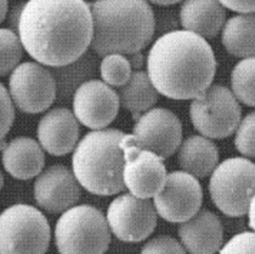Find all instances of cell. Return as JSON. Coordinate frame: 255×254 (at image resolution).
Returning <instances> with one entry per match:
<instances>
[{"mask_svg":"<svg viewBox=\"0 0 255 254\" xmlns=\"http://www.w3.org/2000/svg\"><path fill=\"white\" fill-rule=\"evenodd\" d=\"M18 35L29 56L49 67L81 58L93 39V17L84 0H29Z\"/></svg>","mask_w":255,"mask_h":254,"instance_id":"cell-1","label":"cell"},{"mask_svg":"<svg viewBox=\"0 0 255 254\" xmlns=\"http://www.w3.org/2000/svg\"><path fill=\"white\" fill-rule=\"evenodd\" d=\"M193 127L209 139H225L241 123L242 109L232 90L220 84L211 85L190 104Z\"/></svg>","mask_w":255,"mask_h":254,"instance_id":"cell-8","label":"cell"},{"mask_svg":"<svg viewBox=\"0 0 255 254\" xmlns=\"http://www.w3.org/2000/svg\"><path fill=\"white\" fill-rule=\"evenodd\" d=\"M203 189L196 177L185 171L167 175L162 189L154 197L157 213L170 223H184L200 211Z\"/></svg>","mask_w":255,"mask_h":254,"instance_id":"cell-11","label":"cell"},{"mask_svg":"<svg viewBox=\"0 0 255 254\" xmlns=\"http://www.w3.org/2000/svg\"><path fill=\"white\" fill-rule=\"evenodd\" d=\"M181 168L196 178H205L215 170L219 162L216 144L204 136H190L179 147Z\"/></svg>","mask_w":255,"mask_h":254,"instance_id":"cell-20","label":"cell"},{"mask_svg":"<svg viewBox=\"0 0 255 254\" xmlns=\"http://www.w3.org/2000/svg\"><path fill=\"white\" fill-rule=\"evenodd\" d=\"M125 154L124 182L130 193L142 199L155 197L166 180L163 159L149 150L137 146L132 134L122 140Z\"/></svg>","mask_w":255,"mask_h":254,"instance_id":"cell-10","label":"cell"},{"mask_svg":"<svg viewBox=\"0 0 255 254\" xmlns=\"http://www.w3.org/2000/svg\"><path fill=\"white\" fill-rule=\"evenodd\" d=\"M178 232L190 254H215L223 247L222 223L209 210H200L192 218L182 223Z\"/></svg>","mask_w":255,"mask_h":254,"instance_id":"cell-17","label":"cell"},{"mask_svg":"<svg viewBox=\"0 0 255 254\" xmlns=\"http://www.w3.org/2000/svg\"><path fill=\"white\" fill-rule=\"evenodd\" d=\"M248 216H249V226L255 232V196L253 198L250 204L249 210H248Z\"/></svg>","mask_w":255,"mask_h":254,"instance_id":"cell-33","label":"cell"},{"mask_svg":"<svg viewBox=\"0 0 255 254\" xmlns=\"http://www.w3.org/2000/svg\"><path fill=\"white\" fill-rule=\"evenodd\" d=\"M213 204L229 217L248 213L255 196V163L248 158H230L217 165L209 181Z\"/></svg>","mask_w":255,"mask_h":254,"instance_id":"cell-6","label":"cell"},{"mask_svg":"<svg viewBox=\"0 0 255 254\" xmlns=\"http://www.w3.org/2000/svg\"><path fill=\"white\" fill-rule=\"evenodd\" d=\"M8 14V0H1V21L7 17Z\"/></svg>","mask_w":255,"mask_h":254,"instance_id":"cell-34","label":"cell"},{"mask_svg":"<svg viewBox=\"0 0 255 254\" xmlns=\"http://www.w3.org/2000/svg\"><path fill=\"white\" fill-rule=\"evenodd\" d=\"M120 97L108 84L98 80L85 81L73 97L74 114L86 127L101 130L116 119Z\"/></svg>","mask_w":255,"mask_h":254,"instance_id":"cell-14","label":"cell"},{"mask_svg":"<svg viewBox=\"0 0 255 254\" xmlns=\"http://www.w3.org/2000/svg\"><path fill=\"white\" fill-rule=\"evenodd\" d=\"M234 145L244 157L255 159V111L241 120L235 131Z\"/></svg>","mask_w":255,"mask_h":254,"instance_id":"cell-26","label":"cell"},{"mask_svg":"<svg viewBox=\"0 0 255 254\" xmlns=\"http://www.w3.org/2000/svg\"><path fill=\"white\" fill-rule=\"evenodd\" d=\"M216 68L207 39L186 30L159 37L147 57V74L158 92L177 101L202 95L212 85Z\"/></svg>","mask_w":255,"mask_h":254,"instance_id":"cell-2","label":"cell"},{"mask_svg":"<svg viewBox=\"0 0 255 254\" xmlns=\"http://www.w3.org/2000/svg\"><path fill=\"white\" fill-rule=\"evenodd\" d=\"M183 129L178 117L165 108H152L139 117L132 138L139 148L149 150L163 160L182 144Z\"/></svg>","mask_w":255,"mask_h":254,"instance_id":"cell-13","label":"cell"},{"mask_svg":"<svg viewBox=\"0 0 255 254\" xmlns=\"http://www.w3.org/2000/svg\"><path fill=\"white\" fill-rule=\"evenodd\" d=\"M158 93L147 73L135 71L128 83L120 88L119 97L124 108L137 121L158 102Z\"/></svg>","mask_w":255,"mask_h":254,"instance_id":"cell-22","label":"cell"},{"mask_svg":"<svg viewBox=\"0 0 255 254\" xmlns=\"http://www.w3.org/2000/svg\"><path fill=\"white\" fill-rule=\"evenodd\" d=\"M100 71L106 84L120 88L128 83L133 74L128 57L121 54H111L105 57Z\"/></svg>","mask_w":255,"mask_h":254,"instance_id":"cell-25","label":"cell"},{"mask_svg":"<svg viewBox=\"0 0 255 254\" xmlns=\"http://www.w3.org/2000/svg\"><path fill=\"white\" fill-rule=\"evenodd\" d=\"M232 91L238 102L255 107V57L242 58L232 70Z\"/></svg>","mask_w":255,"mask_h":254,"instance_id":"cell-23","label":"cell"},{"mask_svg":"<svg viewBox=\"0 0 255 254\" xmlns=\"http://www.w3.org/2000/svg\"><path fill=\"white\" fill-rule=\"evenodd\" d=\"M125 136L118 129H101L88 133L79 142L73 155V172L87 191L110 196L125 189Z\"/></svg>","mask_w":255,"mask_h":254,"instance_id":"cell-4","label":"cell"},{"mask_svg":"<svg viewBox=\"0 0 255 254\" xmlns=\"http://www.w3.org/2000/svg\"><path fill=\"white\" fill-rule=\"evenodd\" d=\"M0 48H1V77L7 76L18 66L22 57V41L18 34L11 29H1L0 31Z\"/></svg>","mask_w":255,"mask_h":254,"instance_id":"cell-24","label":"cell"},{"mask_svg":"<svg viewBox=\"0 0 255 254\" xmlns=\"http://www.w3.org/2000/svg\"><path fill=\"white\" fill-rule=\"evenodd\" d=\"M226 7L220 0H185L181 6V25L204 38H213L226 23Z\"/></svg>","mask_w":255,"mask_h":254,"instance_id":"cell-18","label":"cell"},{"mask_svg":"<svg viewBox=\"0 0 255 254\" xmlns=\"http://www.w3.org/2000/svg\"><path fill=\"white\" fill-rule=\"evenodd\" d=\"M80 185L74 172L64 165L50 166L35 181V202L50 213L66 211L80 200Z\"/></svg>","mask_w":255,"mask_h":254,"instance_id":"cell-15","label":"cell"},{"mask_svg":"<svg viewBox=\"0 0 255 254\" xmlns=\"http://www.w3.org/2000/svg\"><path fill=\"white\" fill-rule=\"evenodd\" d=\"M131 64V67L134 68V69H140L143 65V62H144V58H143V55L140 53V52H137V53H134V54H131V55H128L127 56Z\"/></svg>","mask_w":255,"mask_h":254,"instance_id":"cell-32","label":"cell"},{"mask_svg":"<svg viewBox=\"0 0 255 254\" xmlns=\"http://www.w3.org/2000/svg\"><path fill=\"white\" fill-rule=\"evenodd\" d=\"M9 93L13 104L24 113L45 111L56 100L57 81L42 64L28 61L13 70L9 80Z\"/></svg>","mask_w":255,"mask_h":254,"instance_id":"cell-9","label":"cell"},{"mask_svg":"<svg viewBox=\"0 0 255 254\" xmlns=\"http://www.w3.org/2000/svg\"><path fill=\"white\" fill-rule=\"evenodd\" d=\"M107 222L112 232L121 241L140 242L155 230L157 210L148 199L125 194L110 204Z\"/></svg>","mask_w":255,"mask_h":254,"instance_id":"cell-12","label":"cell"},{"mask_svg":"<svg viewBox=\"0 0 255 254\" xmlns=\"http://www.w3.org/2000/svg\"><path fill=\"white\" fill-rule=\"evenodd\" d=\"M51 238L46 217L28 205H14L0 216V254H45Z\"/></svg>","mask_w":255,"mask_h":254,"instance_id":"cell-7","label":"cell"},{"mask_svg":"<svg viewBox=\"0 0 255 254\" xmlns=\"http://www.w3.org/2000/svg\"><path fill=\"white\" fill-rule=\"evenodd\" d=\"M219 254H255V232L245 231L226 243Z\"/></svg>","mask_w":255,"mask_h":254,"instance_id":"cell-27","label":"cell"},{"mask_svg":"<svg viewBox=\"0 0 255 254\" xmlns=\"http://www.w3.org/2000/svg\"><path fill=\"white\" fill-rule=\"evenodd\" d=\"M152 3L157 4V5H162V6H167V5H173L178 2H181L183 0H149Z\"/></svg>","mask_w":255,"mask_h":254,"instance_id":"cell-35","label":"cell"},{"mask_svg":"<svg viewBox=\"0 0 255 254\" xmlns=\"http://www.w3.org/2000/svg\"><path fill=\"white\" fill-rule=\"evenodd\" d=\"M140 254H186L182 245L171 236L161 235L146 243Z\"/></svg>","mask_w":255,"mask_h":254,"instance_id":"cell-28","label":"cell"},{"mask_svg":"<svg viewBox=\"0 0 255 254\" xmlns=\"http://www.w3.org/2000/svg\"><path fill=\"white\" fill-rule=\"evenodd\" d=\"M55 238L60 254H105L111 241L104 214L87 205L64 211L57 223Z\"/></svg>","mask_w":255,"mask_h":254,"instance_id":"cell-5","label":"cell"},{"mask_svg":"<svg viewBox=\"0 0 255 254\" xmlns=\"http://www.w3.org/2000/svg\"><path fill=\"white\" fill-rule=\"evenodd\" d=\"M222 44L235 58L255 57V12L238 13L227 20L222 30Z\"/></svg>","mask_w":255,"mask_h":254,"instance_id":"cell-21","label":"cell"},{"mask_svg":"<svg viewBox=\"0 0 255 254\" xmlns=\"http://www.w3.org/2000/svg\"><path fill=\"white\" fill-rule=\"evenodd\" d=\"M90 8L93 17L91 49L97 56H128L150 43L155 17L147 0H95Z\"/></svg>","mask_w":255,"mask_h":254,"instance_id":"cell-3","label":"cell"},{"mask_svg":"<svg viewBox=\"0 0 255 254\" xmlns=\"http://www.w3.org/2000/svg\"><path fill=\"white\" fill-rule=\"evenodd\" d=\"M80 127L78 119L69 109L58 107L43 116L37 127L40 145L49 154L63 156L76 147Z\"/></svg>","mask_w":255,"mask_h":254,"instance_id":"cell-16","label":"cell"},{"mask_svg":"<svg viewBox=\"0 0 255 254\" xmlns=\"http://www.w3.org/2000/svg\"><path fill=\"white\" fill-rule=\"evenodd\" d=\"M228 9L238 13L255 12V0H220Z\"/></svg>","mask_w":255,"mask_h":254,"instance_id":"cell-30","label":"cell"},{"mask_svg":"<svg viewBox=\"0 0 255 254\" xmlns=\"http://www.w3.org/2000/svg\"><path fill=\"white\" fill-rule=\"evenodd\" d=\"M26 3H18L15 6H13L12 11L7 15L8 16V20L9 24L11 27V30L15 32L16 34H18V27H19V21H20V17L23 12L24 7H25Z\"/></svg>","mask_w":255,"mask_h":254,"instance_id":"cell-31","label":"cell"},{"mask_svg":"<svg viewBox=\"0 0 255 254\" xmlns=\"http://www.w3.org/2000/svg\"><path fill=\"white\" fill-rule=\"evenodd\" d=\"M10 93L1 84V138L4 139L14 120V110Z\"/></svg>","mask_w":255,"mask_h":254,"instance_id":"cell-29","label":"cell"},{"mask_svg":"<svg viewBox=\"0 0 255 254\" xmlns=\"http://www.w3.org/2000/svg\"><path fill=\"white\" fill-rule=\"evenodd\" d=\"M44 153L35 139L19 137L3 147V165L8 173L18 180H29L41 172Z\"/></svg>","mask_w":255,"mask_h":254,"instance_id":"cell-19","label":"cell"}]
</instances>
